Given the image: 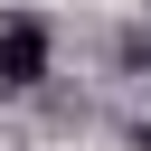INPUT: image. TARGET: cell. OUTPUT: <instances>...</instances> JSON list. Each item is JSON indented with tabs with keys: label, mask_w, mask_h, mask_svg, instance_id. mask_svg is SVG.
<instances>
[{
	"label": "cell",
	"mask_w": 151,
	"mask_h": 151,
	"mask_svg": "<svg viewBox=\"0 0 151 151\" xmlns=\"http://www.w3.org/2000/svg\"><path fill=\"white\" fill-rule=\"evenodd\" d=\"M47 76V19H9L0 28V94H28Z\"/></svg>",
	"instance_id": "6da1fadb"
}]
</instances>
